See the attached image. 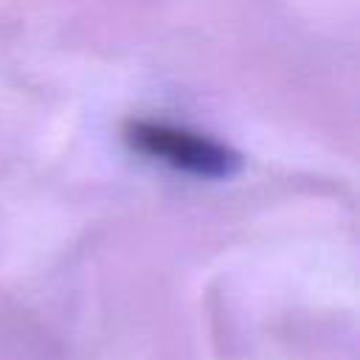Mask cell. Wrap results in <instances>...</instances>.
Here are the masks:
<instances>
[{"mask_svg":"<svg viewBox=\"0 0 360 360\" xmlns=\"http://www.w3.org/2000/svg\"><path fill=\"white\" fill-rule=\"evenodd\" d=\"M124 138L149 160L166 163L194 177H231L242 163L231 146L166 121H129Z\"/></svg>","mask_w":360,"mask_h":360,"instance_id":"6da1fadb","label":"cell"}]
</instances>
